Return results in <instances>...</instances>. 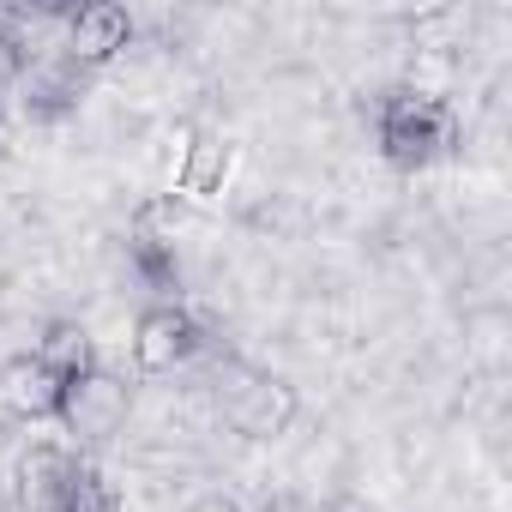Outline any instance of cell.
Listing matches in <instances>:
<instances>
[{"label": "cell", "instance_id": "1", "mask_svg": "<svg viewBox=\"0 0 512 512\" xmlns=\"http://www.w3.org/2000/svg\"><path fill=\"white\" fill-rule=\"evenodd\" d=\"M13 500H19V512H115L103 470L79 446H55V440L19 464Z\"/></svg>", "mask_w": 512, "mask_h": 512}, {"label": "cell", "instance_id": "2", "mask_svg": "<svg viewBox=\"0 0 512 512\" xmlns=\"http://www.w3.org/2000/svg\"><path fill=\"white\" fill-rule=\"evenodd\" d=\"M452 145H458L452 103H440L428 91H398L380 103V151L392 169H404V175L434 169L440 157H452Z\"/></svg>", "mask_w": 512, "mask_h": 512}, {"label": "cell", "instance_id": "3", "mask_svg": "<svg viewBox=\"0 0 512 512\" xmlns=\"http://www.w3.org/2000/svg\"><path fill=\"white\" fill-rule=\"evenodd\" d=\"M127 410H133V392H127L109 368H91V374L67 380V392H61V416H55V422L73 434V446H97V440L121 434Z\"/></svg>", "mask_w": 512, "mask_h": 512}, {"label": "cell", "instance_id": "4", "mask_svg": "<svg viewBox=\"0 0 512 512\" xmlns=\"http://www.w3.org/2000/svg\"><path fill=\"white\" fill-rule=\"evenodd\" d=\"M199 350V320L181 302H157L133 326V368L139 374H175Z\"/></svg>", "mask_w": 512, "mask_h": 512}, {"label": "cell", "instance_id": "5", "mask_svg": "<svg viewBox=\"0 0 512 512\" xmlns=\"http://www.w3.org/2000/svg\"><path fill=\"white\" fill-rule=\"evenodd\" d=\"M127 37H133L127 7H115V0H85V7L67 13V43H61V55H67L73 67H103V61H115V55L127 49Z\"/></svg>", "mask_w": 512, "mask_h": 512}, {"label": "cell", "instance_id": "6", "mask_svg": "<svg viewBox=\"0 0 512 512\" xmlns=\"http://www.w3.org/2000/svg\"><path fill=\"white\" fill-rule=\"evenodd\" d=\"M61 392H67V386H61L31 350L0 368V410H7L13 422H55V416H61Z\"/></svg>", "mask_w": 512, "mask_h": 512}, {"label": "cell", "instance_id": "7", "mask_svg": "<svg viewBox=\"0 0 512 512\" xmlns=\"http://www.w3.org/2000/svg\"><path fill=\"white\" fill-rule=\"evenodd\" d=\"M79 85H85V67H73L67 55H25V67H19V97H25V109L37 115V121H55V115H67L73 103H79Z\"/></svg>", "mask_w": 512, "mask_h": 512}, {"label": "cell", "instance_id": "8", "mask_svg": "<svg viewBox=\"0 0 512 512\" xmlns=\"http://www.w3.org/2000/svg\"><path fill=\"white\" fill-rule=\"evenodd\" d=\"M290 416H296V392L278 386V380H247V386L229 398V422H235L241 434H253V440L278 434Z\"/></svg>", "mask_w": 512, "mask_h": 512}, {"label": "cell", "instance_id": "9", "mask_svg": "<svg viewBox=\"0 0 512 512\" xmlns=\"http://www.w3.org/2000/svg\"><path fill=\"white\" fill-rule=\"evenodd\" d=\"M31 356H37L61 386H67V380H79V374H91V368H103V362H97L91 332H85V326H73V320H55V326L37 338V350H31Z\"/></svg>", "mask_w": 512, "mask_h": 512}, {"label": "cell", "instance_id": "10", "mask_svg": "<svg viewBox=\"0 0 512 512\" xmlns=\"http://www.w3.org/2000/svg\"><path fill=\"white\" fill-rule=\"evenodd\" d=\"M229 163H235V151H229L223 139H211V133L187 139V151H181V175H175V193H187V199H211V193L229 181Z\"/></svg>", "mask_w": 512, "mask_h": 512}, {"label": "cell", "instance_id": "11", "mask_svg": "<svg viewBox=\"0 0 512 512\" xmlns=\"http://www.w3.org/2000/svg\"><path fill=\"white\" fill-rule=\"evenodd\" d=\"M133 260H139V272H145L157 290H175V247H169L163 235H151L145 223H139V235H133Z\"/></svg>", "mask_w": 512, "mask_h": 512}, {"label": "cell", "instance_id": "12", "mask_svg": "<svg viewBox=\"0 0 512 512\" xmlns=\"http://www.w3.org/2000/svg\"><path fill=\"white\" fill-rule=\"evenodd\" d=\"M19 67H25V49H19V37H7V31H0V97H7V91L19 85Z\"/></svg>", "mask_w": 512, "mask_h": 512}, {"label": "cell", "instance_id": "13", "mask_svg": "<svg viewBox=\"0 0 512 512\" xmlns=\"http://www.w3.org/2000/svg\"><path fill=\"white\" fill-rule=\"evenodd\" d=\"M187 512H241V506H235L229 494H199V500H193Z\"/></svg>", "mask_w": 512, "mask_h": 512}, {"label": "cell", "instance_id": "14", "mask_svg": "<svg viewBox=\"0 0 512 512\" xmlns=\"http://www.w3.org/2000/svg\"><path fill=\"white\" fill-rule=\"evenodd\" d=\"M0 151H7V121H0Z\"/></svg>", "mask_w": 512, "mask_h": 512}]
</instances>
